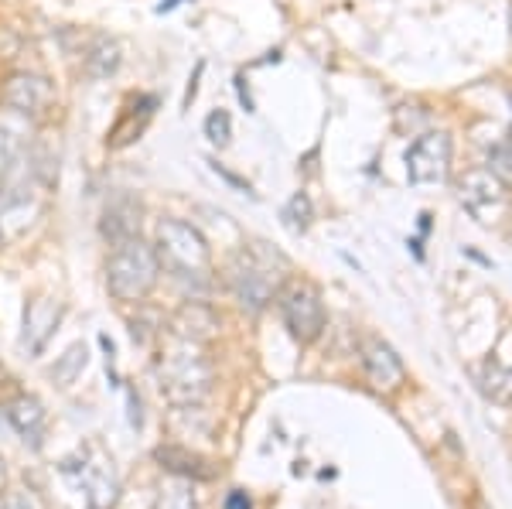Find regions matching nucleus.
Returning <instances> with one entry per match:
<instances>
[{
    "mask_svg": "<svg viewBox=\"0 0 512 509\" xmlns=\"http://www.w3.org/2000/svg\"><path fill=\"white\" fill-rule=\"evenodd\" d=\"M4 414H7V421L14 424V431H18L31 448H41L48 414H45V407H41L38 397H28V393H21V397H14L11 404L4 407Z\"/></svg>",
    "mask_w": 512,
    "mask_h": 509,
    "instance_id": "obj_12",
    "label": "nucleus"
},
{
    "mask_svg": "<svg viewBox=\"0 0 512 509\" xmlns=\"http://www.w3.org/2000/svg\"><path fill=\"white\" fill-rule=\"evenodd\" d=\"M509 24H512V7H509Z\"/></svg>",
    "mask_w": 512,
    "mask_h": 509,
    "instance_id": "obj_27",
    "label": "nucleus"
},
{
    "mask_svg": "<svg viewBox=\"0 0 512 509\" xmlns=\"http://www.w3.org/2000/svg\"><path fill=\"white\" fill-rule=\"evenodd\" d=\"M280 301V315L284 325L291 328V335L297 342H315L328 325L325 305H321V294L315 284L308 281H291L277 291Z\"/></svg>",
    "mask_w": 512,
    "mask_h": 509,
    "instance_id": "obj_6",
    "label": "nucleus"
},
{
    "mask_svg": "<svg viewBox=\"0 0 512 509\" xmlns=\"http://www.w3.org/2000/svg\"><path fill=\"white\" fill-rule=\"evenodd\" d=\"M0 243H4V226H0Z\"/></svg>",
    "mask_w": 512,
    "mask_h": 509,
    "instance_id": "obj_26",
    "label": "nucleus"
},
{
    "mask_svg": "<svg viewBox=\"0 0 512 509\" xmlns=\"http://www.w3.org/2000/svg\"><path fill=\"white\" fill-rule=\"evenodd\" d=\"M229 291L236 294V301L250 311H260L274 301L277 294V277H274V264L263 250H243L239 257L229 264L226 270Z\"/></svg>",
    "mask_w": 512,
    "mask_h": 509,
    "instance_id": "obj_5",
    "label": "nucleus"
},
{
    "mask_svg": "<svg viewBox=\"0 0 512 509\" xmlns=\"http://www.w3.org/2000/svg\"><path fill=\"white\" fill-rule=\"evenodd\" d=\"M482 390L492 404H512V369L489 363L482 373Z\"/></svg>",
    "mask_w": 512,
    "mask_h": 509,
    "instance_id": "obj_17",
    "label": "nucleus"
},
{
    "mask_svg": "<svg viewBox=\"0 0 512 509\" xmlns=\"http://www.w3.org/2000/svg\"><path fill=\"white\" fill-rule=\"evenodd\" d=\"M362 369H366L369 383H373L376 390L390 393L396 387H403V380H407V369H403L400 356L393 352L390 342L383 339H362Z\"/></svg>",
    "mask_w": 512,
    "mask_h": 509,
    "instance_id": "obj_10",
    "label": "nucleus"
},
{
    "mask_svg": "<svg viewBox=\"0 0 512 509\" xmlns=\"http://www.w3.org/2000/svg\"><path fill=\"white\" fill-rule=\"evenodd\" d=\"M154 253H158L161 267L171 270L181 281L205 284L212 274V253L205 236L198 233L185 219H161L158 240H154Z\"/></svg>",
    "mask_w": 512,
    "mask_h": 509,
    "instance_id": "obj_3",
    "label": "nucleus"
},
{
    "mask_svg": "<svg viewBox=\"0 0 512 509\" xmlns=\"http://www.w3.org/2000/svg\"><path fill=\"white\" fill-rule=\"evenodd\" d=\"M451 171V137L427 130L407 147V178L414 185H441Z\"/></svg>",
    "mask_w": 512,
    "mask_h": 509,
    "instance_id": "obj_8",
    "label": "nucleus"
},
{
    "mask_svg": "<svg viewBox=\"0 0 512 509\" xmlns=\"http://www.w3.org/2000/svg\"><path fill=\"white\" fill-rule=\"evenodd\" d=\"M4 482H7V472H4V462H0V489H4Z\"/></svg>",
    "mask_w": 512,
    "mask_h": 509,
    "instance_id": "obj_25",
    "label": "nucleus"
},
{
    "mask_svg": "<svg viewBox=\"0 0 512 509\" xmlns=\"http://www.w3.org/2000/svg\"><path fill=\"white\" fill-rule=\"evenodd\" d=\"M59 322H62V308L52 298H31L28 308H24V339H21L24 349L31 356H38L48 346V339L55 335Z\"/></svg>",
    "mask_w": 512,
    "mask_h": 509,
    "instance_id": "obj_11",
    "label": "nucleus"
},
{
    "mask_svg": "<svg viewBox=\"0 0 512 509\" xmlns=\"http://www.w3.org/2000/svg\"><path fill=\"white\" fill-rule=\"evenodd\" d=\"M458 199L472 212V219H478L482 226H492L495 219H502V212H506L509 192L495 168H472V171H465V178L458 182Z\"/></svg>",
    "mask_w": 512,
    "mask_h": 509,
    "instance_id": "obj_7",
    "label": "nucleus"
},
{
    "mask_svg": "<svg viewBox=\"0 0 512 509\" xmlns=\"http://www.w3.org/2000/svg\"><path fill=\"white\" fill-rule=\"evenodd\" d=\"M212 332H216V315L205 305H198V301H188V305L171 318V335H181V339L205 342Z\"/></svg>",
    "mask_w": 512,
    "mask_h": 509,
    "instance_id": "obj_15",
    "label": "nucleus"
},
{
    "mask_svg": "<svg viewBox=\"0 0 512 509\" xmlns=\"http://www.w3.org/2000/svg\"><path fill=\"white\" fill-rule=\"evenodd\" d=\"M0 103H4L7 110L21 113V117H45L55 103V89L45 76H35V72H14V76L4 82Z\"/></svg>",
    "mask_w": 512,
    "mask_h": 509,
    "instance_id": "obj_9",
    "label": "nucleus"
},
{
    "mask_svg": "<svg viewBox=\"0 0 512 509\" xmlns=\"http://www.w3.org/2000/svg\"><path fill=\"white\" fill-rule=\"evenodd\" d=\"M86 369V346H72L65 356H59V363L52 366V380L59 383V387H69V383H76V376Z\"/></svg>",
    "mask_w": 512,
    "mask_h": 509,
    "instance_id": "obj_18",
    "label": "nucleus"
},
{
    "mask_svg": "<svg viewBox=\"0 0 512 509\" xmlns=\"http://www.w3.org/2000/svg\"><path fill=\"white\" fill-rule=\"evenodd\" d=\"M284 226L291 233H304L311 226V199L304 192H297L291 202L284 205Z\"/></svg>",
    "mask_w": 512,
    "mask_h": 509,
    "instance_id": "obj_19",
    "label": "nucleus"
},
{
    "mask_svg": "<svg viewBox=\"0 0 512 509\" xmlns=\"http://www.w3.org/2000/svg\"><path fill=\"white\" fill-rule=\"evenodd\" d=\"M59 472L69 479V486L79 492L89 509H113L120 499V479L113 469V458L103 448L89 445L79 448L72 458H65Z\"/></svg>",
    "mask_w": 512,
    "mask_h": 509,
    "instance_id": "obj_4",
    "label": "nucleus"
},
{
    "mask_svg": "<svg viewBox=\"0 0 512 509\" xmlns=\"http://www.w3.org/2000/svg\"><path fill=\"white\" fill-rule=\"evenodd\" d=\"M161 393L175 407H195L209 397L212 390V366L202 352V342L171 335L158 359Z\"/></svg>",
    "mask_w": 512,
    "mask_h": 509,
    "instance_id": "obj_1",
    "label": "nucleus"
},
{
    "mask_svg": "<svg viewBox=\"0 0 512 509\" xmlns=\"http://www.w3.org/2000/svg\"><path fill=\"white\" fill-rule=\"evenodd\" d=\"M154 509H198L195 496L188 489H168L158 496V503H154Z\"/></svg>",
    "mask_w": 512,
    "mask_h": 509,
    "instance_id": "obj_21",
    "label": "nucleus"
},
{
    "mask_svg": "<svg viewBox=\"0 0 512 509\" xmlns=\"http://www.w3.org/2000/svg\"><path fill=\"white\" fill-rule=\"evenodd\" d=\"M0 509H31L28 503H21V499H11V503H4Z\"/></svg>",
    "mask_w": 512,
    "mask_h": 509,
    "instance_id": "obj_24",
    "label": "nucleus"
},
{
    "mask_svg": "<svg viewBox=\"0 0 512 509\" xmlns=\"http://www.w3.org/2000/svg\"><path fill=\"white\" fill-rule=\"evenodd\" d=\"M120 69V41L96 38L93 48L86 52V72L93 79H110Z\"/></svg>",
    "mask_w": 512,
    "mask_h": 509,
    "instance_id": "obj_16",
    "label": "nucleus"
},
{
    "mask_svg": "<svg viewBox=\"0 0 512 509\" xmlns=\"http://www.w3.org/2000/svg\"><path fill=\"white\" fill-rule=\"evenodd\" d=\"M178 4H181V0H164V4L158 7V14H164V11H175Z\"/></svg>",
    "mask_w": 512,
    "mask_h": 509,
    "instance_id": "obj_23",
    "label": "nucleus"
},
{
    "mask_svg": "<svg viewBox=\"0 0 512 509\" xmlns=\"http://www.w3.org/2000/svg\"><path fill=\"white\" fill-rule=\"evenodd\" d=\"M226 509H253L250 496H246V492H229V496H226Z\"/></svg>",
    "mask_w": 512,
    "mask_h": 509,
    "instance_id": "obj_22",
    "label": "nucleus"
},
{
    "mask_svg": "<svg viewBox=\"0 0 512 509\" xmlns=\"http://www.w3.org/2000/svg\"><path fill=\"white\" fill-rule=\"evenodd\" d=\"M103 236L110 243H123L130 236H140V202L130 195H120L103 212Z\"/></svg>",
    "mask_w": 512,
    "mask_h": 509,
    "instance_id": "obj_13",
    "label": "nucleus"
},
{
    "mask_svg": "<svg viewBox=\"0 0 512 509\" xmlns=\"http://www.w3.org/2000/svg\"><path fill=\"white\" fill-rule=\"evenodd\" d=\"M205 137H209L216 147H226L229 141H233V120H229L226 110L209 113V120H205Z\"/></svg>",
    "mask_w": 512,
    "mask_h": 509,
    "instance_id": "obj_20",
    "label": "nucleus"
},
{
    "mask_svg": "<svg viewBox=\"0 0 512 509\" xmlns=\"http://www.w3.org/2000/svg\"><path fill=\"white\" fill-rule=\"evenodd\" d=\"M154 458L164 465L168 472L181 475V479H195V482H205L216 475V465L209 462V458L195 455V451H185V448H158L154 451Z\"/></svg>",
    "mask_w": 512,
    "mask_h": 509,
    "instance_id": "obj_14",
    "label": "nucleus"
},
{
    "mask_svg": "<svg viewBox=\"0 0 512 509\" xmlns=\"http://www.w3.org/2000/svg\"><path fill=\"white\" fill-rule=\"evenodd\" d=\"M158 274L161 260L151 243H144L140 236L113 243V253L106 260V287L117 301H130V305L144 301L158 284Z\"/></svg>",
    "mask_w": 512,
    "mask_h": 509,
    "instance_id": "obj_2",
    "label": "nucleus"
}]
</instances>
